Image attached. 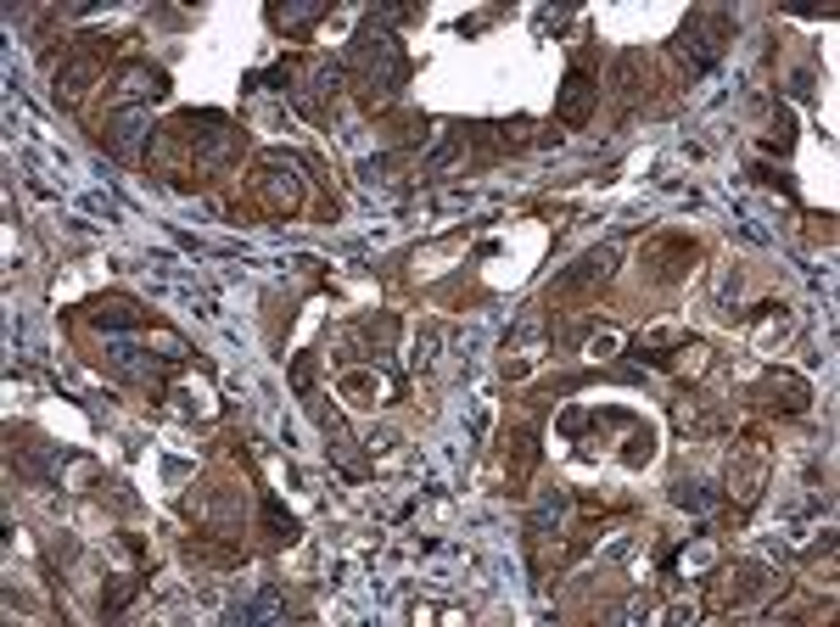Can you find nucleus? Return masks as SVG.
Returning <instances> with one entry per match:
<instances>
[{"instance_id":"f257e3e1","label":"nucleus","mask_w":840,"mask_h":627,"mask_svg":"<svg viewBox=\"0 0 840 627\" xmlns=\"http://www.w3.org/2000/svg\"><path fill=\"white\" fill-rule=\"evenodd\" d=\"M354 62L365 73V95H370V102H387L392 84L404 79V57H399V45H392L387 34H365L359 51H354Z\"/></svg>"},{"instance_id":"f03ea898","label":"nucleus","mask_w":840,"mask_h":627,"mask_svg":"<svg viewBox=\"0 0 840 627\" xmlns=\"http://www.w3.org/2000/svg\"><path fill=\"white\" fill-rule=\"evenodd\" d=\"M298 197H303L298 163H280V158H269V163L258 169V202H264L269 213H286V208H298Z\"/></svg>"},{"instance_id":"7ed1b4c3","label":"nucleus","mask_w":840,"mask_h":627,"mask_svg":"<svg viewBox=\"0 0 840 627\" xmlns=\"http://www.w3.org/2000/svg\"><path fill=\"white\" fill-rule=\"evenodd\" d=\"M611 264H617V253H588V258H577L561 280H555V298H595L600 286L611 280Z\"/></svg>"},{"instance_id":"20e7f679","label":"nucleus","mask_w":840,"mask_h":627,"mask_svg":"<svg viewBox=\"0 0 840 627\" xmlns=\"http://www.w3.org/2000/svg\"><path fill=\"white\" fill-rule=\"evenodd\" d=\"M728 34H734V18H689V28L678 34V45L689 51V45H695V68H706V62H717V51L728 45Z\"/></svg>"},{"instance_id":"39448f33","label":"nucleus","mask_w":840,"mask_h":627,"mask_svg":"<svg viewBox=\"0 0 840 627\" xmlns=\"http://www.w3.org/2000/svg\"><path fill=\"white\" fill-rule=\"evenodd\" d=\"M595 95H600V90L588 84V73H583V68H572V73H566V84H561V107H555V113H561V124H588V113H595Z\"/></svg>"},{"instance_id":"423d86ee","label":"nucleus","mask_w":840,"mask_h":627,"mask_svg":"<svg viewBox=\"0 0 840 627\" xmlns=\"http://www.w3.org/2000/svg\"><path fill=\"white\" fill-rule=\"evenodd\" d=\"M95 79H102V62L84 51V57H73V62L57 73V95H62V102H84V90H90Z\"/></svg>"},{"instance_id":"0eeeda50","label":"nucleus","mask_w":840,"mask_h":627,"mask_svg":"<svg viewBox=\"0 0 840 627\" xmlns=\"http://www.w3.org/2000/svg\"><path fill=\"white\" fill-rule=\"evenodd\" d=\"M723 583H728V589H723L728 605H746V600H757V594L768 589V571H762V566H734Z\"/></svg>"},{"instance_id":"6e6552de","label":"nucleus","mask_w":840,"mask_h":627,"mask_svg":"<svg viewBox=\"0 0 840 627\" xmlns=\"http://www.w3.org/2000/svg\"><path fill=\"white\" fill-rule=\"evenodd\" d=\"M146 95H163V73H152V68H124L118 102H146Z\"/></svg>"},{"instance_id":"1a4fd4ad","label":"nucleus","mask_w":840,"mask_h":627,"mask_svg":"<svg viewBox=\"0 0 840 627\" xmlns=\"http://www.w3.org/2000/svg\"><path fill=\"white\" fill-rule=\"evenodd\" d=\"M95 325H135V309L129 303H102V309H95Z\"/></svg>"},{"instance_id":"9d476101","label":"nucleus","mask_w":840,"mask_h":627,"mask_svg":"<svg viewBox=\"0 0 840 627\" xmlns=\"http://www.w3.org/2000/svg\"><path fill=\"white\" fill-rule=\"evenodd\" d=\"M538 438H532V431H516V476H527L532 465H538V449H532Z\"/></svg>"},{"instance_id":"9b49d317","label":"nucleus","mask_w":840,"mask_h":627,"mask_svg":"<svg viewBox=\"0 0 840 627\" xmlns=\"http://www.w3.org/2000/svg\"><path fill=\"white\" fill-rule=\"evenodd\" d=\"M678 504H683V510H712L717 494H712V488H678Z\"/></svg>"}]
</instances>
